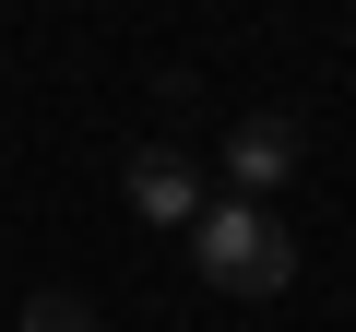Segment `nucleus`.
<instances>
[{"mask_svg":"<svg viewBox=\"0 0 356 332\" xmlns=\"http://www.w3.org/2000/svg\"><path fill=\"white\" fill-rule=\"evenodd\" d=\"M191 261H202V285H226V297H285L297 285V238H285V214L273 202H202V226H191Z\"/></svg>","mask_w":356,"mask_h":332,"instance_id":"f257e3e1","label":"nucleus"},{"mask_svg":"<svg viewBox=\"0 0 356 332\" xmlns=\"http://www.w3.org/2000/svg\"><path fill=\"white\" fill-rule=\"evenodd\" d=\"M13 332H107V320H95V308H83V297H72V285H36V297H24V320H13Z\"/></svg>","mask_w":356,"mask_h":332,"instance_id":"20e7f679","label":"nucleus"},{"mask_svg":"<svg viewBox=\"0 0 356 332\" xmlns=\"http://www.w3.org/2000/svg\"><path fill=\"white\" fill-rule=\"evenodd\" d=\"M119 190H131L143 226H202V179H191V154H166V142H143L119 166Z\"/></svg>","mask_w":356,"mask_h":332,"instance_id":"7ed1b4c3","label":"nucleus"},{"mask_svg":"<svg viewBox=\"0 0 356 332\" xmlns=\"http://www.w3.org/2000/svg\"><path fill=\"white\" fill-rule=\"evenodd\" d=\"M297 154H309V131H297L285 107H250V119L226 131V179H238V202L285 190V179H297Z\"/></svg>","mask_w":356,"mask_h":332,"instance_id":"f03ea898","label":"nucleus"}]
</instances>
